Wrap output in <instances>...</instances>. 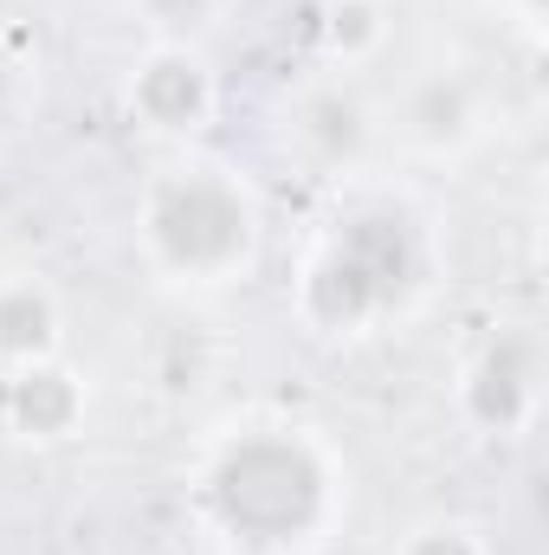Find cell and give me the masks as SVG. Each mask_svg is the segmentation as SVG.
I'll return each instance as SVG.
<instances>
[{
  "instance_id": "obj_1",
  "label": "cell",
  "mask_w": 549,
  "mask_h": 555,
  "mask_svg": "<svg viewBox=\"0 0 549 555\" xmlns=\"http://www.w3.org/2000/svg\"><path fill=\"white\" fill-rule=\"evenodd\" d=\"M349 504L343 452L304 420L220 426L194 465V517L233 555L317 550Z\"/></svg>"
},
{
  "instance_id": "obj_2",
  "label": "cell",
  "mask_w": 549,
  "mask_h": 555,
  "mask_svg": "<svg viewBox=\"0 0 549 555\" xmlns=\"http://www.w3.org/2000/svg\"><path fill=\"white\" fill-rule=\"evenodd\" d=\"M433 284V227L408 194L362 188L310 240L291 304L317 336H375Z\"/></svg>"
},
{
  "instance_id": "obj_3",
  "label": "cell",
  "mask_w": 549,
  "mask_h": 555,
  "mask_svg": "<svg viewBox=\"0 0 549 555\" xmlns=\"http://www.w3.org/2000/svg\"><path fill=\"white\" fill-rule=\"evenodd\" d=\"M142 266L181 291H227L259 266L266 207L220 155H168L137 201Z\"/></svg>"
},
{
  "instance_id": "obj_4",
  "label": "cell",
  "mask_w": 549,
  "mask_h": 555,
  "mask_svg": "<svg viewBox=\"0 0 549 555\" xmlns=\"http://www.w3.org/2000/svg\"><path fill=\"white\" fill-rule=\"evenodd\" d=\"M459 420L485 439H524L544 414V343L537 330H491L459 369Z\"/></svg>"
},
{
  "instance_id": "obj_5",
  "label": "cell",
  "mask_w": 549,
  "mask_h": 555,
  "mask_svg": "<svg viewBox=\"0 0 549 555\" xmlns=\"http://www.w3.org/2000/svg\"><path fill=\"white\" fill-rule=\"evenodd\" d=\"M124 104L149 137L162 142H194L214 111H220V72L201 46L188 39H155L130 65V85H124Z\"/></svg>"
},
{
  "instance_id": "obj_6",
  "label": "cell",
  "mask_w": 549,
  "mask_h": 555,
  "mask_svg": "<svg viewBox=\"0 0 549 555\" xmlns=\"http://www.w3.org/2000/svg\"><path fill=\"white\" fill-rule=\"evenodd\" d=\"M91 414V382L52 356V362H33V369H7L0 375V426L26 446H59L72 439Z\"/></svg>"
},
{
  "instance_id": "obj_7",
  "label": "cell",
  "mask_w": 549,
  "mask_h": 555,
  "mask_svg": "<svg viewBox=\"0 0 549 555\" xmlns=\"http://www.w3.org/2000/svg\"><path fill=\"white\" fill-rule=\"evenodd\" d=\"M65 356V304L39 272L0 278V375Z\"/></svg>"
},
{
  "instance_id": "obj_8",
  "label": "cell",
  "mask_w": 549,
  "mask_h": 555,
  "mask_svg": "<svg viewBox=\"0 0 549 555\" xmlns=\"http://www.w3.org/2000/svg\"><path fill=\"white\" fill-rule=\"evenodd\" d=\"M485 130V98L465 72H433L420 78L408 98V137L426 155H459L465 142H478Z\"/></svg>"
},
{
  "instance_id": "obj_9",
  "label": "cell",
  "mask_w": 549,
  "mask_h": 555,
  "mask_svg": "<svg viewBox=\"0 0 549 555\" xmlns=\"http://www.w3.org/2000/svg\"><path fill=\"white\" fill-rule=\"evenodd\" d=\"M297 137H304V149H317L323 162H356V149L369 142V111H362V98L343 78L317 85L297 104Z\"/></svg>"
},
{
  "instance_id": "obj_10",
  "label": "cell",
  "mask_w": 549,
  "mask_h": 555,
  "mask_svg": "<svg viewBox=\"0 0 549 555\" xmlns=\"http://www.w3.org/2000/svg\"><path fill=\"white\" fill-rule=\"evenodd\" d=\"M317 39H323V59L336 72H356V65H375L395 39V20L382 0H330L323 20H317Z\"/></svg>"
},
{
  "instance_id": "obj_11",
  "label": "cell",
  "mask_w": 549,
  "mask_h": 555,
  "mask_svg": "<svg viewBox=\"0 0 549 555\" xmlns=\"http://www.w3.org/2000/svg\"><path fill=\"white\" fill-rule=\"evenodd\" d=\"M388 555H491V537L472 517H420Z\"/></svg>"
},
{
  "instance_id": "obj_12",
  "label": "cell",
  "mask_w": 549,
  "mask_h": 555,
  "mask_svg": "<svg viewBox=\"0 0 549 555\" xmlns=\"http://www.w3.org/2000/svg\"><path fill=\"white\" fill-rule=\"evenodd\" d=\"M511 7H518V20H524V26H537V20H544V0H511Z\"/></svg>"
}]
</instances>
